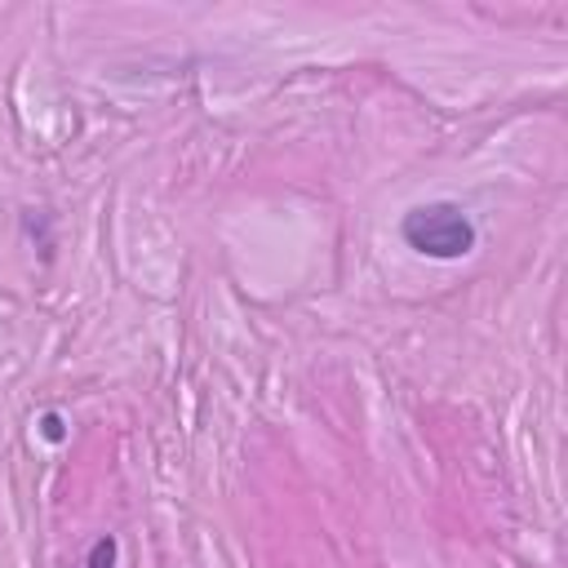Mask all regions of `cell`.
<instances>
[{
    "instance_id": "6da1fadb",
    "label": "cell",
    "mask_w": 568,
    "mask_h": 568,
    "mask_svg": "<svg viewBox=\"0 0 568 568\" xmlns=\"http://www.w3.org/2000/svg\"><path fill=\"white\" fill-rule=\"evenodd\" d=\"M399 235L408 248H417L422 257H435V262H457L475 248V222L466 217L462 204H448V200L408 209L399 222Z\"/></svg>"
},
{
    "instance_id": "7a4b0ae2",
    "label": "cell",
    "mask_w": 568,
    "mask_h": 568,
    "mask_svg": "<svg viewBox=\"0 0 568 568\" xmlns=\"http://www.w3.org/2000/svg\"><path fill=\"white\" fill-rule=\"evenodd\" d=\"M84 568H115V537H98L89 559H84Z\"/></svg>"
}]
</instances>
